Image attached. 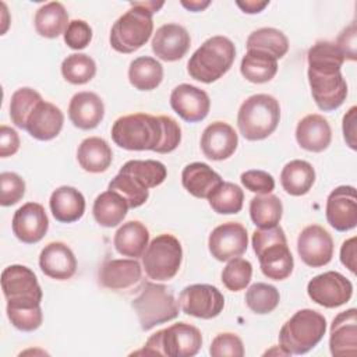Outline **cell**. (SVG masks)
<instances>
[{
    "instance_id": "1",
    "label": "cell",
    "mask_w": 357,
    "mask_h": 357,
    "mask_svg": "<svg viewBox=\"0 0 357 357\" xmlns=\"http://www.w3.org/2000/svg\"><path fill=\"white\" fill-rule=\"evenodd\" d=\"M112 139L127 151L173 152L181 141V128L170 116L134 113L119 117L112 127Z\"/></svg>"
},
{
    "instance_id": "2",
    "label": "cell",
    "mask_w": 357,
    "mask_h": 357,
    "mask_svg": "<svg viewBox=\"0 0 357 357\" xmlns=\"http://www.w3.org/2000/svg\"><path fill=\"white\" fill-rule=\"evenodd\" d=\"M344 54L335 42L318 40L308 49V82L315 105L324 112L336 110L347 96V84L340 73Z\"/></svg>"
},
{
    "instance_id": "3",
    "label": "cell",
    "mask_w": 357,
    "mask_h": 357,
    "mask_svg": "<svg viewBox=\"0 0 357 357\" xmlns=\"http://www.w3.org/2000/svg\"><path fill=\"white\" fill-rule=\"evenodd\" d=\"M163 1H132L130 8L116 20L110 31V45L119 53H134L151 38L153 31L152 15Z\"/></svg>"
},
{
    "instance_id": "4",
    "label": "cell",
    "mask_w": 357,
    "mask_h": 357,
    "mask_svg": "<svg viewBox=\"0 0 357 357\" xmlns=\"http://www.w3.org/2000/svg\"><path fill=\"white\" fill-rule=\"evenodd\" d=\"M252 248L258 257L261 271L268 279L283 280L291 275L294 259L286 234L279 225L257 229L252 233Z\"/></svg>"
},
{
    "instance_id": "5",
    "label": "cell",
    "mask_w": 357,
    "mask_h": 357,
    "mask_svg": "<svg viewBox=\"0 0 357 357\" xmlns=\"http://www.w3.org/2000/svg\"><path fill=\"white\" fill-rule=\"evenodd\" d=\"M236 59L234 43L222 35L208 38L190 57L187 71L191 78L212 84L222 78Z\"/></svg>"
},
{
    "instance_id": "6",
    "label": "cell",
    "mask_w": 357,
    "mask_h": 357,
    "mask_svg": "<svg viewBox=\"0 0 357 357\" xmlns=\"http://www.w3.org/2000/svg\"><path fill=\"white\" fill-rule=\"evenodd\" d=\"M280 120L279 102L268 93H257L247 98L237 113L240 134L248 141L268 138Z\"/></svg>"
},
{
    "instance_id": "7",
    "label": "cell",
    "mask_w": 357,
    "mask_h": 357,
    "mask_svg": "<svg viewBox=\"0 0 357 357\" xmlns=\"http://www.w3.org/2000/svg\"><path fill=\"white\" fill-rule=\"evenodd\" d=\"M326 332V319L315 310L304 308L287 319L280 332V347L290 354H305L314 349Z\"/></svg>"
},
{
    "instance_id": "8",
    "label": "cell",
    "mask_w": 357,
    "mask_h": 357,
    "mask_svg": "<svg viewBox=\"0 0 357 357\" xmlns=\"http://www.w3.org/2000/svg\"><path fill=\"white\" fill-rule=\"evenodd\" d=\"M202 346L199 329L187 322H177L153 333L142 350L132 354L169 356V357H192Z\"/></svg>"
},
{
    "instance_id": "9",
    "label": "cell",
    "mask_w": 357,
    "mask_h": 357,
    "mask_svg": "<svg viewBox=\"0 0 357 357\" xmlns=\"http://www.w3.org/2000/svg\"><path fill=\"white\" fill-rule=\"evenodd\" d=\"M142 331L173 321L178 315V304L173 293L160 283L148 282L131 303Z\"/></svg>"
},
{
    "instance_id": "10",
    "label": "cell",
    "mask_w": 357,
    "mask_h": 357,
    "mask_svg": "<svg viewBox=\"0 0 357 357\" xmlns=\"http://www.w3.org/2000/svg\"><path fill=\"white\" fill-rule=\"evenodd\" d=\"M183 261V248L173 234L163 233L156 236L146 247L142 255L145 273L153 280L173 279Z\"/></svg>"
},
{
    "instance_id": "11",
    "label": "cell",
    "mask_w": 357,
    "mask_h": 357,
    "mask_svg": "<svg viewBox=\"0 0 357 357\" xmlns=\"http://www.w3.org/2000/svg\"><path fill=\"white\" fill-rule=\"evenodd\" d=\"M1 290L7 307H38L43 296L36 275L25 265H10L1 272Z\"/></svg>"
},
{
    "instance_id": "12",
    "label": "cell",
    "mask_w": 357,
    "mask_h": 357,
    "mask_svg": "<svg viewBox=\"0 0 357 357\" xmlns=\"http://www.w3.org/2000/svg\"><path fill=\"white\" fill-rule=\"evenodd\" d=\"M178 305L187 315L201 319H212L222 312L225 297L216 286L197 283L181 290Z\"/></svg>"
},
{
    "instance_id": "13",
    "label": "cell",
    "mask_w": 357,
    "mask_h": 357,
    "mask_svg": "<svg viewBox=\"0 0 357 357\" xmlns=\"http://www.w3.org/2000/svg\"><path fill=\"white\" fill-rule=\"evenodd\" d=\"M308 297L325 308H336L346 304L353 294L351 282L339 272L328 271L314 276L307 284Z\"/></svg>"
},
{
    "instance_id": "14",
    "label": "cell",
    "mask_w": 357,
    "mask_h": 357,
    "mask_svg": "<svg viewBox=\"0 0 357 357\" xmlns=\"http://www.w3.org/2000/svg\"><path fill=\"white\" fill-rule=\"evenodd\" d=\"M248 247L247 229L237 222H226L216 226L208 238L212 257L220 262L243 255Z\"/></svg>"
},
{
    "instance_id": "15",
    "label": "cell",
    "mask_w": 357,
    "mask_h": 357,
    "mask_svg": "<svg viewBox=\"0 0 357 357\" xmlns=\"http://www.w3.org/2000/svg\"><path fill=\"white\" fill-rule=\"evenodd\" d=\"M297 252L305 265L321 268L333 257L332 236L322 226L310 225L297 237Z\"/></svg>"
},
{
    "instance_id": "16",
    "label": "cell",
    "mask_w": 357,
    "mask_h": 357,
    "mask_svg": "<svg viewBox=\"0 0 357 357\" xmlns=\"http://www.w3.org/2000/svg\"><path fill=\"white\" fill-rule=\"evenodd\" d=\"M326 220L337 231H347L357 226V195L351 185L336 187L326 199Z\"/></svg>"
},
{
    "instance_id": "17",
    "label": "cell",
    "mask_w": 357,
    "mask_h": 357,
    "mask_svg": "<svg viewBox=\"0 0 357 357\" xmlns=\"http://www.w3.org/2000/svg\"><path fill=\"white\" fill-rule=\"evenodd\" d=\"M13 233L25 244L39 243L49 229V219L45 208L38 202H26L13 216Z\"/></svg>"
},
{
    "instance_id": "18",
    "label": "cell",
    "mask_w": 357,
    "mask_h": 357,
    "mask_svg": "<svg viewBox=\"0 0 357 357\" xmlns=\"http://www.w3.org/2000/svg\"><path fill=\"white\" fill-rule=\"evenodd\" d=\"M170 106L184 121L198 123L208 116L211 99L204 89L180 84L170 93Z\"/></svg>"
},
{
    "instance_id": "19",
    "label": "cell",
    "mask_w": 357,
    "mask_h": 357,
    "mask_svg": "<svg viewBox=\"0 0 357 357\" xmlns=\"http://www.w3.org/2000/svg\"><path fill=\"white\" fill-rule=\"evenodd\" d=\"M191 45L188 31L178 24H165L152 38V52L163 61H177L185 56Z\"/></svg>"
},
{
    "instance_id": "20",
    "label": "cell",
    "mask_w": 357,
    "mask_h": 357,
    "mask_svg": "<svg viewBox=\"0 0 357 357\" xmlns=\"http://www.w3.org/2000/svg\"><path fill=\"white\" fill-rule=\"evenodd\" d=\"M329 350L335 357H354L357 353V310L337 314L331 325Z\"/></svg>"
},
{
    "instance_id": "21",
    "label": "cell",
    "mask_w": 357,
    "mask_h": 357,
    "mask_svg": "<svg viewBox=\"0 0 357 357\" xmlns=\"http://www.w3.org/2000/svg\"><path fill=\"white\" fill-rule=\"evenodd\" d=\"M238 145L234 128L225 121L211 123L202 132L201 149L211 160H225L230 158Z\"/></svg>"
},
{
    "instance_id": "22",
    "label": "cell",
    "mask_w": 357,
    "mask_h": 357,
    "mask_svg": "<svg viewBox=\"0 0 357 357\" xmlns=\"http://www.w3.org/2000/svg\"><path fill=\"white\" fill-rule=\"evenodd\" d=\"M39 266L46 276L56 280H67L77 271V259L66 243L52 241L40 251Z\"/></svg>"
},
{
    "instance_id": "23",
    "label": "cell",
    "mask_w": 357,
    "mask_h": 357,
    "mask_svg": "<svg viewBox=\"0 0 357 357\" xmlns=\"http://www.w3.org/2000/svg\"><path fill=\"white\" fill-rule=\"evenodd\" d=\"M63 123V112L56 105L40 100L29 114L25 130L35 139L50 141L60 134Z\"/></svg>"
},
{
    "instance_id": "24",
    "label": "cell",
    "mask_w": 357,
    "mask_h": 357,
    "mask_svg": "<svg viewBox=\"0 0 357 357\" xmlns=\"http://www.w3.org/2000/svg\"><path fill=\"white\" fill-rule=\"evenodd\" d=\"M105 116L103 100L89 91L75 93L68 105V119L79 130H93Z\"/></svg>"
},
{
    "instance_id": "25",
    "label": "cell",
    "mask_w": 357,
    "mask_h": 357,
    "mask_svg": "<svg viewBox=\"0 0 357 357\" xmlns=\"http://www.w3.org/2000/svg\"><path fill=\"white\" fill-rule=\"evenodd\" d=\"M142 268L134 258L109 259L102 264L98 279L109 290H126L139 282Z\"/></svg>"
},
{
    "instance_id": "26",
    "label": "cell",
    "mask_w": 357,
    "mask_h": 357,
    "mask_svg": "<svg viewBox=\"0 0 357 357\" xmlns=\"http://www.w3.org/2000/svg\"><path fill=\"white\" fill-rule=\"evenodd\" d=\"M297 144L308 152H322L332 141V130L328 120L321 114H307L296 127Z\"/></svg>"
},
{
    "instance_id": "27",
    "label": "cell",
    "mask_w": 357,
    "mask_h": 357,
    "mask_svg": "<svg viewBox=\"0 0 357 357\" xmlns=\"http://www.w3.org/2000/svg\"><path fill=\"white\" fill-rule=\"evenodd\" d=\"M49 206L57 222L73 223L82 218L85 212V198L77 188L61 185L52 192Z\"/></svg>"
},
{
    "instance_id": "28",
    "label": "cell",
    "mask_w": 357,
    "mask_h": 357,
    "mask_svg": "<svg viewBox=\"0 0 357 357\" xmlns=\"http://www.w3.org/2000/svg\"><path fill=\"white\" fill-rule=\"evenodd\" d=\"M113 244L120 255L137 259L144 255L149 244V231L139 220H128L114 233Z\"/></svg>"
},
{
    "instance_id": "29",
    "label": "cell",
    "mask_w": 357,
    "mask_h": 357,
    "mask_svg": "<svg viewBox=\"0 0 357 357\" xmlns=\"http://www.w3.org/2000/svg\"><path fill=\"white\" fill-rule=\"evenodd\" d=\"M77 160L85 172L103 173L112 165L113 152L103 138L88 137L78 145Z\"/></svg>"
},
{
    "instance_id": "30",
    "label": "cell",
    "mask_w": 357,
    "mask_h": 357,
    "mask_svg": "<svg viewBox=\"0 0 357 357\" xmlns=\"http://www.w3.org/2000/svg\"><path fill=\"white\" fill-rule=\"evenodd\" d=\"M222 177L206 163L194 162L187 165L181 172L183 187L195 198H208Z\"/></svg>"
},
{
    "instance_id": "31",
    "label": "cell",
    "mask_w": 357,
    "mask_h": 357,
    "mask_svg": "<svg viewBox=\"0 0 357 357\" xmlns=\"http://www.w3.org/2000/svg\"><path fill=\"white\" fill-rule=\"evenodd\" d=\"M315 183V170L311 163L301 159L290 160L280 173L283 190L294 197L305 195Z\"/></svg>"
},
{
    "instance_id": "32",
    "label": "cell",
    "mask_w": 357,
    "mask_h": 357,
    "mask_svg": "<svg viewBox=\"0 0 357 357\" xmlns=\"http://www.w3.org/2000/svg\"><path fill=\"white\" fill-rule=\"evenodd\" d=\"M128 211L127 201L117 192L107 190L99 194L92 206V213L96 220L103 227H116L126 218Z\"/></svg>"
},
{
    "instance_id": "33",
    "label": "cell",
    "mask_w": 357,
    "mask_h": 357,
    "mask_svg": "<svg viewBox=\"0 0 357 357\" xmlns=\"http://www.w3.org/2000/svg\"><path fill=\"white\" fill-rule=\"evenodd\" d=\"M240 71L247 81L265 84L276 75L278 60L266 52L250 49L241 59Z\"/></svg>"
},
{
    "instance_id": "34",
    "label": "cell",
    "mask_w": 357,
    "mask_h": 357,
    "mask_svg": "<svg viewBox=\"0 0 357 357\" xmlns=\"http://www.w3.org/2000/svg\"><path fill=\"white\" fill-rule=\"evenodd\" d=\"M36 32L43 38H57L64 35L70 21L66 7L59 1H50L38 8L33 18Z\"/></svg>"
},
{
    "instance_id": "35",
    "label": "cell",
    "mask_w": 357,
    "mask_h": 357,
    "mask_svg": "<svg viewBox=\"0 0 357 357\" xmlns=\"http://www.w3.org/2000/svg\"><path fill=\"white\" fill-rule=\"evenodd\" d=\"M163 79L162 64L149 56L134 59L128 67V81L138 91H152Z\"/></svg>"
},
{
    "instance_id": "36",
    "label": "cell",
    "mask_w": 357,
    "mask_h": 357,
    "mask_svg": "<svg viewBox=\"0 0 357 357\" xmlns=\"http://www.w3.org/2000/svg\"><path fill=\"white\" fill-rule=\"evenodd\" d=\"M245 45H247V50L250 49L262 50L272 54L276 60L282 59L289 50L287 36L282 31L271 26L252 31Z\"/></svg>"
},
{
    "instance_id": "37",
    "label": "cell",
    "mask_w": 357,
    "mask_h": 357,
    "mask_svg": "<svg viewBox=\"0 0 357 357\" xmlns=\"http://www.w3.org/2000/svg\"><path fill=\"white\" fill-rule=\"evenodd\" d=\"M283 215V205L279 197L273 194L255 195L250 201V216L258 227L276 226Z\"/></svg>"
},
{
    "instance_id": "38",
    "label": "cell",
    "mask_w": 357,
    "mask_h": 357,
    "mask_svg": "<svg viewBox=\"0 0 357 357\" xmlns=\"http://www.w3.org/2000/svg\"><path fill=\"white\" fill-rule=\"evenodd\" d=\"M119 172L132 176L148 190L160 185L167 176V170L165 165L159 160H152V159L128 160L120 167Z\"/></svg>"
},
{
    "instance_id": "39",
    "label": "cell",
    "mask_w": 357,
    "mask_h": 357,
    "mask_svg": "<svg viewBox=\"0 0 357 357\" xmlns=\"http://www.w3.org/2000/svg\"><path fill=\"white\" fill-rule=\"evenodd\" d=\"M209 206L220 215L238 213L243 208L244 192L243 190L230 181H222L206 198Z\"/></svg>"
},
{
    "instance_id": "40",
    "label": "cell",
    "mask_w": 357,
    "mask_h": 357,
    "mask_svg": "<svg viewBox=\"0 0 357 357\" xmlns=\"http://www.w3.org/2000/svg\"><path fill=\"white\" fill-rule=\"evenodd\" d=\"M95 74L96 63L85 53L68 54L61 63V75L70 84L84 85L89 82Z\"/></svg>"
},
{
    "instance_id": "41",
    "label": "cell",
    "mask_w": 357,
    "mask_h": 357,
    "mask_svg": "<svg viewBox=\"0 0 357 357\" xmlns=\"http://www.w3.org/2000/svg\"><path fill=\"white\" fill-rule=\"evenodd\" d=\"M43 100L40 93L29 86L18 88L13 95L10 100V119L11 121L18 127L25 130L26 120L35 106Z\"/></svg>"
},
{
    "instance_id": "42",
    "label": "cell",
    "mask_w": 357,
    "mask_h": 357,
    "mask_svg": "<svg viewBox=\"0 0 357 357\" xmlns=\"http://www.w3.org/2000/svg\"><path fill=\"white\" fill-rule=\"evenodd\" d=\"M280 301L279 290L268 283H254L245 293V304L248 308L259 315L272 312Z\"/></svg>"
},
{
    "instance_id": "43",
    "label": "cell",
    "mask_w": 357,
    "mask_h": 357,
    "mask_svg": "<svg viewBox=\"0 0 357 357\" xmlns=\"http://www.w3.org/2000/svg\"><path fill=\"white\" fill-rule=\"evenodd\" d=\"M109 190L120 194L128 204V208H138L144 205L149 197V190L138 180L127 173L119 172L109 183Z\"/></svg>"
},
{
    "instance_id": "44",
    "label": "cell",
    "mask_w": 357,
    "mask_h": 357,
    "mask_svg": "<svg viewBox=\"0 0 357 357\" xmlns=\"http://www.w3.org/2000/svg\"><path fill=\"white\" fill-rule=\"evenodd\" d=\"M252 276V265L244 258H233L222 271V283L230 291H240L248 286Z\"/></svg>"
},
{
    "instance_id": "45",
    "label": "cell",
    "mask_w": 357,
    "mask_h": 357,
    "mask_svg": "<svg viewBox=\"0 0 357 357\" xmlns=\"http://www.w3.org/2000/svg\"><path fill=\"white\" fill-rule=\"evenodd\" d=\"M7 317L13 326L22 332L36 331L43 321L40 305L38 307H6Z\"/></svg>"
},
{
    "instance_id": "46",
    "label": "cell",
    "mask_w": 357,
    "mask_h": 357,
    "mask_svg": "<svg viewBox=\"0 0 357 357\" xmlns=\"http://www.w3.org/2000/svg\"><path fill=\"white\" fill-rule=\"evenodd\" d=\"M0 204L11 206L22 199L25 194V181L21 176L13 172H3L0 174Z\"/></svg>"
},
{
    "instance_id": "47",
    "label": "cell",
    "mask_w": 357,
    "mask_h": 357,
    "mask_svg": "<svg viewBox=\"0 0 357 357\" xmlns=\"http://www.w3.org/2000/svg\"><path fill=\"white\" fill-rule=\"evenodd\" d=\"M209 354L213 357H243L244 356V344L243 340L231 332L219 333L211 343Z\"/></svg>"
},
{
    "instance_id": "48",
    "label": "cell",
    "mask_w": 357,
    "mask_h": 357,
    "mask_svg": "<svg viewBox=\"0 0 357 357\" xmlns=\"http://www.w3.org/2000/svg\"><path fill=\"white\" fill-rule=\"evenodd\" d=\"M92 40V28L84 20H73L70 21L66 32L64 42L70 49L81 50L85 49Z\"/></svg>"
},
{
    "instance_id": "49",
    "label": "cell",
    "mask_w": 357,
    "mask_h": 357,
    "mask_svg": "<svg viewBox=\"0 0 357 357\" xmlns=\"http://www.w3.org/2000/svg\"><path fill=\"white\" fill-rule=\"evenodd\" d=\"M240 180L248 191L258 195L271 194L275 188V178L264 170H247L240 176Z\"/></svg>"
},
{
    "instance_id": "50",
    "label": "cell",
    "mask_w": 357,
    "mask_h": 357,
    "mask_svg": "<svg viewBox=\"0 0 357 357\" xmlns=\"http://www.w3.org/2000/svg\"><path fill=\"white\" fill-rule=\"evenodd\" d=\"M20 149V137L17 131L8 126L0 127V156L8 158L17 153Z\"/></svg>"
},
{
    "instance_id": "51",
    "label": "cell",
    "mask_w": 357,
    "mask_h": 357,
    "mask_svg": "<svg viewBox=\"0 0 357 357\" xmlns=\"http://www.w3.org/2000/svg\"><path fill=\"white\" fill-rule=\"evenodd\" d=\"M337 47L344 54V59L356 60V24L351 22L342 31L336 42Z\"/></svg>"
},
{
    "instance_id": "52",
    "label": "cell",
    "mask_w": 357,
    "mask_h": 357,
    "mask_svg": "<svg viewBox=\"0 0 357 357\" xmlns=\"http://www.w3.org/2000/svg\"><path fill=\"white\" fill-rule=\"evenodd\" d=\"M356 112L357 107L351 106L349 112L343 116V135L346 144L351 149H356Z\"/></svg>"
},
{
    "instance_id": "53",
    "label": "cell",
    "mask_w": 357,
    "mask_h": 357,
    "mask_svg": "<svg viewBox=\"0 0 357 357\" xmlns=\"http://www.w3.org/2000/svg\"><path fill=\"white\" fill-rule=\"evenodd\" d=\"M340 261L351 272H356V237L343 241L340 247Z\"/></svg>"
},
{
    "instance_id": "54",
    "label": "cell",
    "mask_w": 357,
    "mask_h": 357,
    "mask_svg": "<svg viewBox=\"0 0 357 357\" xmlns=\"http://www.w3.org/2000/svg\"><path fill=\"white\" fill-rule=\"evenodd\" d=\"M236 4L243 10V13L247 14H257L261 13L268 4L269 1H258V0H245V1H236Z\"/></svg>"
},
{
    "instance_id": "55",
    "label": "cell",
    "mask_w": 357,
    "mask_h": 357,
    "mask_svg": "<svg viewBox=\"0 0 357 357\" xmlns=\"http://www.w3.org/2000/svg\"><path fill=\"white\" fill-rule=\"evenodd\" d=\"M211 4V1H199V0H190V1H181V6L185 7L187 10L197 13V11H202L204 8H206Z\"/></svg>"
}]
</instances>
